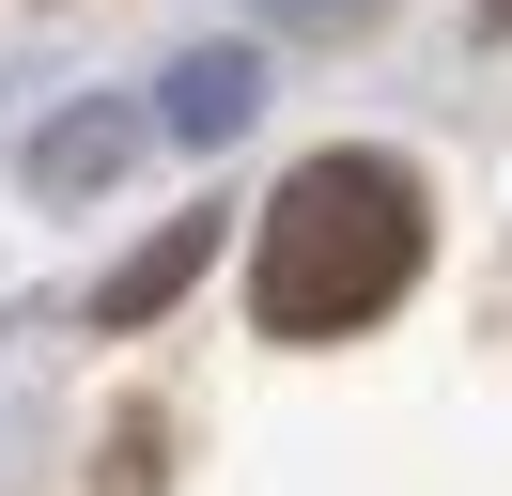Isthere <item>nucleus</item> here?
Listing matches in <instances>:
<instances>
[{
	"mask_svg": "<svg viewBox=\"0 0 512 496\" xmlns=\"http://www.w3.org/2000/svg\"><path fill=\"white\" fill-rule=\"evenodd\" d=\"M419 248H435V217H419V186L388 171V155H311V171L264 202L249 310H264V341H342V326H373L419 279Z\"/></svg>",
	"mask_w": 512,
	"mask_h": 496,
	"instance_id": "1",
	"label": "nucleus"
},
{
	"mask_svg": "<svg viewBox=\"0 0 512 496\" xmlns=\"http://www.w3.org/2000/svg\"><path fill=\"white\" fill-rule=\"evenodd\" d=\"M202 264H218V217H171V233L140 248V264H109V295H94V326H156V310L187 295Z\"/></svg>",
	"mask_w": 512,
	"mask_h": 496,
	"instance_id": "2",
	"label": "nucleus"
},
{
	"mask_svg": "<svg viewBox=\"0 0 512 496\" xmlns=\"http://www.w3.org/2000/svg\"><path fill=\"white\" fill-rule=\"evenodd\" d=\"M171 124H187V140H233V124H249V62H187V78H171Z\"/></svg>",
	"mask_w": 512,
	"mask_h": 496,
	"instance_id": "3",
	"label": "nucleus"
},
{
	"mask_svg": "<svg viewBox=\"0 0 512 496\" xmlns=\"http://www.w3.org/2000/svg\"><path fill=\"white\" fill-rule=\"evenodd\" d=\"M109 155H125V109H94V124H63V140H47V186H78V171H109Z\"/></svg>",
	"mask_w": 512,
	"mask_h": 496,
	"instance_id": "4",
	"label": "nucleus"
},
{
	"mask_svg": "<svg viewBox=\"0 0 512 496\" xmlns=\"http://www.w3.org/2000/svg\"><path fill=\"white\" fill-rule=\"evenodd\" d=\"M156 481H171V434L125 419V434H109V496H156Z\"/></svg>",
	"mask_w": 512,
	"mask_h": 496,
	"instance_id": "5",
	"label": "nucleus"
},
{
	"mask_svg": "<svg viewBox=\"0 0 512 496\" xmlns=\"http://www.w3.org/2000/svg\"><path fill=\"white\" fill-rule=\"evenodd\" d=\"M280 16H357V0H280Z\"/></svg>",
	"mask_w": 512,
	"mask_h": 496,
	"instance_id": "6",
	"label": "nucleus"
},
{
	"mask_svg": "<svg viewBox=\"0 0 512 496\" xmlns=\"http://www.w3.org/2000/svg\"><path fill=\"white\" fill-rule=\"evenodd\" d=\"M481 16H497V31H512V0H481Z\"/></svg>",
	"mask_w": 512,
	"mask_h": 496,
	"instance_id": "7",
	"label": "nucleus"
}]
</instances>
